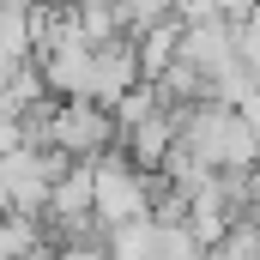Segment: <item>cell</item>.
<instances>
[{"instance_id": "1", "label": "cell", "mask_w": 260, "mask_h": 260, "mask_svg": "<svg viewBox=\"0 0 260 260\" xmlns=\"http://www.w3.org/2000/svg\"><path fill=\"white\" fill-rule=\"evenodd\" d=\"M49 145L67 151L73 164H91L121 145V115L103 97H55L49 103Z\"/></svg>"}]
</instances>
